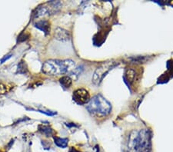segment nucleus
I'll return each mask as SVG.
<instances>
[{"label": "nucleus", "instance_id": "1", "mask_svg": "<svg viewBox=\"0 0 173 152\" xmlns=\"http://www.w3.org/2000/svg\"><path fill=\"white\" fill-rule=\"evenodd\" d=\"M76 68L74 61L66 60H48L43 65V72L49 75H59L71 73Z\"/></svg>", "mask_w": 173, "mask_h": 152}, {"label": "nucleus", "instance_id": "2", "mask_svg": "<svg viewBox=\"0 0 173 152\" xmlns=\"http://www.w3.org/2000/svg\"><path fill=\"white\" fill-rule=\"evenodd\" d=\"M87 109L90 113L93 114L106 116L111 112L112 105L102 95L96 94L90 99V101L87 105Z\"/></svg>", "mask_w": 173, "mask_h": 152}, {"label": "nucleus", "instance_id": "3", "mask_svg": "<svg viewBox=\"0 0 173 152\" xmlns=\"http://www.w3.org/2000/svg\"><path fill=\"white\" fill-rule=\"evenodd\" d=\"M117 65H118V62L113 60L102 63L95 70V72L93 75V78H92V82L94 83L95 85H99L102 81L103 78L106 77V75L108 74L113 68H114Z\"/></svg>", "mask_w": 173, "mask_h": 152}, {"label": "nucleus", "instance_id": "4", "mask_svg": "<svg viewBox=\"0 0 173 152\" xmlns=\"http://www.w3.org/2000/svg\"><path fill=\"white\" fill-rule=\"evenodd\" d=\"M139 152H151V134L147 129L140 130Z\"/></svg>", "mask_w": 173, "mask_h": 152}, {"label": "nucleus", "instance_id": "5", "mask_svg": "<svg viewBox=\"0 0 173 152\" xmlns=\"http://www.w3.org/2000/svg\"><path fill=\"white\" fill-rule=\"evenodd\" d=\"M139 134L136 130H133L129 133L125 152H139Z\"/></svg>", "mask_w": 173, "mask_h": 152}, {"label": "nucleus", "instance_id": "6", "mask_svg": "<svg viewBox=\"0 0 173 152\" xmlns=\"http://www.w3.org/2000/svg\"><path fill=\"white\" fill-rule=\"evenodd\" d=\"M73 100L79 105L88 104L90 101V94L85 88H79L73 92Z\"/></svg>", "mask_w": 173, "mask_h": 152}, {"label": "nucleus", "instance_id": "7", "mask_svg": "<svg viewBox=\"0 0 173 152\" xmlns=\"http://www.w3.org/2000/svg\"><path fill=\"white\" fill-rule=\"evenodd\" d=\"M54 36L55 38H56L57 40L62 41V42L70 40V34L69 31L62 28H57L55 30Z\"/></svg>", "mask_w": 173, "mask_h": 152}, {"label": "nucleus", "instance_id": "8", "mask_svg": "<svg viewBox=\"0 0 173 152\" xmlns=\"http://www.w3.org/2000/svg\"><path fill=\"white\" fill-rule=\"evenodd\" d=\"M35 27L37 29H40L41 31H43L45 32V35H47L48 33H49L50 31V24L47 20H40L38 21L37 23L34 24Z\"/></svg>", "mask_w": 173, "mask_h": 152}, {"label": "nucleus", "instance_id": "9", "mask_svg": "<svg viewBox=\"0 0 173 152\" xmlns=\"http://www.w3.org/2000/svg\"><path fill=\"white\" fill-rule=\"evenodd\" d=\"M125 78L129 83H132L135 78V71L132 68H127L125 72Z\"/></svg>", "mask_w": 173, "mask_h": 152}, {"label": "nucleus", "instance_id": "10", "mask_svg": "<svg viewBox=\"0 0 173 152\" xmlns=\"http://www.w3.org/2000/svg\"><path fill=\"white\" fill-rule=\"evenodd\" d=\"M55 141V144H56L58 147L62 148H65L68 146V140L67 138H58V137H54L53 138Z\"/></svg>", "mask_w": 173, "mask_h": 152}, {"label": "nucleus", "instance_id": "11", "mask_svg": "<svg viewBox=\"0 0 173 152\" xmlns=\"http://www.w3.org/2000/svg\"><path fill=\"white\" fill-rule=\"evenodd\" d=\"M59 82L64 88H69L70 86L72 85V78H70L69 76H62V78L59 79Z\"/></svg>", "mask_w": 173, "mask_h": 152}, {"label": "nucleus", "instance_id": "12", "mask_svg": "<svg viewBox=\"0 0 173 152\" xmlns=\"http://www.w3.org/2000/svg\"><path fill=\"white\" fill-rule=\"evenodd\" d=\"M38 129L42 133H43L44 134H45L47 137L52 136V134H53V130L49 127V126H46V125H40L38 127Z\"/></svg>", "mask_w": 173, "mask_h": 152}, {"label": "nucleus", "instance_id": "13", "mask_svg": "<svg viewBox=\"0 0 173 152\" xmlns=\"http://www.w3.org/2000/svg\"><path fill=\"white\" fill-rule=\"evenodd\" d=\"M28 72L27 65L25 63V62H20L18 65V69H17V73L19 74H26Z\"/></svg>", "mask_w": 173, "mask_h": 152}, {"label": "nucleus", "instance_id": "14", "mask_svg": "<svg viewBox=\"0 0 173 152\" xmlns=\"http://www.w3.org/2000/svg\"><path fill=\"white\" fill-rule=\"evenodd\" d=\"M11 55H7V57H5L4 58H2V60H1V62L2 63H3L5 62V60H8V59H9V58H11Z\"/></svg>", "mask_w": 173, "mask_h": 152}, {"label": "nucleus", "instance_id": "15", "mask_svg": "<svg viewBox=\"0 0 173 152\" xmlns=\"http://www.w3.org/2000/svg\"><path fill=\"white\" fill-rule=\"evenodd\" d=\"M0 152H2V151H0Z\"/></svg>", "mask_w": 173, "mask_h": 152}]
</instances>
